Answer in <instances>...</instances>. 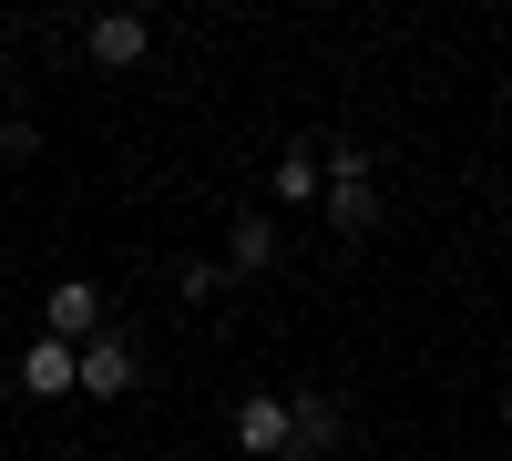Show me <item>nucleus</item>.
<instances>
[{"instance_id": "f257e3e1", "label": "nucleus", "mask_w": 512, "mask_h": 461, "mask_svg": "<svg viewBox=\"0 0 512 461\" xmlns=\"http://www.w3.org/2000/svg\"><path fill=\"white\" fill-rule=\"evenodd\" d=\"M236 451H246V461H287V451H297V400L246 390V400H236Z\"/></svg>"}, {"instance_id": "f03ea898", "label": "nucleus", "mask_w": 512, "mask_h": 461, "mask_svg": "<svg viewBox=\"0 0 512 461\" xmlns=\"http://www.w3.org/2000/svg\"><path fill=\"white\" fill-rule=\"evenodd\" d=\"M369 216H379L369 154H359V144H338V154H328V226H338V236H369Z\"/></svg>"}, {"instance_id": "7ed1b4c3", "label": "nucleus", "mask_w": 512, "mask_h": 461, "mask_svg": "<svg viewBox=\"0 0 512 461\" xmlns=\"http://www.w3.org/2000/svg\"><path fill=\"white\" fill-rule=\"evenodd\" d=\"M41 328L72 339V349H93V339H103V287H93V277H62L52 298H41Z\"/></svg>"}, {"instance_id": "20e7f679", "label": "nucleus", "mask_w": 512, "mask_h": 461, "mask_svg": "<svg viewBox=\"0 0 512 461\" xmlns=\"http://www.w3.org/2000/svg\"><path fill=\"white\" fill-rule=\"evenodd\" d=\"M21 390H31V400H72V390H82V349L41 328V339L21 349Z\"/></svg>"}, {"instance_id": "39448f33", "label": "nucleus", "mask_w": 512, "mask_h": 461, "mask_svg": "<svg viewBox=\"0 0 512 461\" xmlns=\"http://www.w3.org/2000/svg\"><path fill=\"white\" fill-rule=\"evenodd\" d=\"M82 41H93L103 72H134V62L154 52V21H144V11H93V31H82Z\"/></svg>"}, {"instance_id": "423d86ee", "label": "nucleus", "mask_w": 512, "mask_h": 461, "mask_svg": "<svg viewBox=\"0 0 512 461\" xmlns=\"http://www.w3.org/2000/svg\"><path fill=\"white\" fill-rule=\"evenodd\" d=\"M123 390H134V349L103 328V339L82 349V400H123Z\"/></svg>"}, {"instance_id": "0eeeda50", "label": "nucleus", "mask_w": 512, "mask_h": 461, "mask_svg": "<svg viewBox=\"0 0 512 461\" xmlns=\"http://www.w3.org/2000/svg\"><path fill=\"white\" fill-rule=\"evenodd\" d=\"M277 267V226L267 216H236L226 226V277H267Z\"/></svg>"}, {"instance_id": "6e6552de", "label": "nucleus", "mask_w": 512, "mask_h": 461, "mask_svg": "<svg viewBox=\"0 0 512 461\" xmlns=\"http://www.w3.org/2000/svg\"><path fill=\"white\" fill-rule=\"evenodd\" d=\"M267 185H277V205H308V195H328V154H308V144H287Z\"/></svg>"}, {"instance_id": "1a4fd4ad", "label": "nucleus", "mask_w": 512, "mask_h": 461, "mask_svg": "<svg viewBox=\"0 0 512 461\" xmlns=\"http://www.w3.org/2000/svg\"><path fill=\"white\" fill-rule=\"evenodd\" d=\"M338 431H349V421H338V400H318V390L297 400V451H308V461H328V451H338Z\"/></svg>"}, {"instance_id": "9d476101", "label": "nucleus", "mask_w": 512, "mask_h": 461, "mask_svg": "<svg viewBox=\"0 0 512 461\" xmlns=\"http://www.w3.org/2000/svg\"><path fill=\"white\" fill-rule=\"evenodd\" d=\"M502 431H512V390H502Z\"/></svg>"}, {"instance_id": "9b49d317", "label": "nucleus", "mask_w": 512, "mask_h": 461, "mask_svg": "<svg viewBox=\"0 0 512 461\" xmlns=\"http://www.w3.org/2000/svg\"><path fill=\"white\" fill-rule=\"evenodd\" d=\"M0 72H11V52H0Z\"/></svg>"}, {"instance_id": "f8f14e48", "label": "nucleus", "mask_w": 512, "mask_h": 461, "mask_svg": "<svg viewBox=\"0 0 512 461\" xmlns=\"http://www.w3.org/2000/svg\"><path fill=\"white\" fill-rule=\"evenodd\" d=\"M287 461H308V451H287Z\"/></svg>"}]
</instances>
